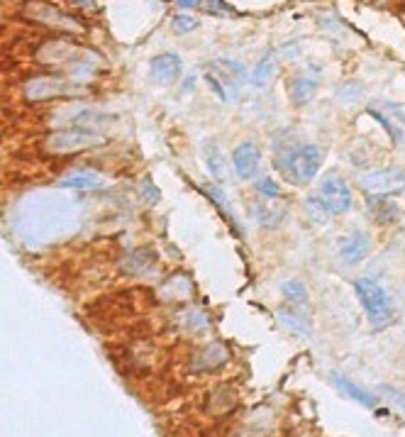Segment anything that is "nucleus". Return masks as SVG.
Instances as JSON below:
<instances>
[{
  "mask_svg": "<svg viewBox=\"0 0 405 437\" xmlns=\"http://www.w3.org/2000/svg\"><path fill=\"white\" fill-rule=\"evenodd\" d=\"M305 213H307V218H310L315 225H327V223H330V215H332L330 208L322 203L320 195H307V198H305Z\"/></svg>",
  "mask_w": 405,
  "mask_h": 437,
  "instance_id": "nucleus-20",
  "label": "nucleus"
},
{
  "mask_svg": "<svg viewBox=\"0 0 405 437\" xmlns=\"http://www.w3.org/2000/svg\"><path fill=\"white\" fill-rule=\"evenodd\" d=\"M100 142L98 135L88 130H71V132H59L49 140V149L56 154H71V152H81V149L95 147Z\"/></svg>",
  "mask_w": 405,
  "mask_h": 437,
  "instance_id": "nucleus-7",
  "label": "nucleus"
},
{
  "mask_svg": "<svg viewBox=\"0 0 405 437\" xmlns=\"http://www.w3.org/2000/svg\"><path fill=\"white\" fill-rule=\"evenodd\" d=\"M227 359H230V354H227V349H225V344L215 342V344H210V347H205L203 352H198L193 367L201 369V372H213V369H218L220 364H225Z\"/></svg>",
  "mask_w": 405,
  "mask_h": 437,
  "instance_id": "nucleus-15",
  "label": "nucleus"
},
{
  "mask_svg": "<svg viewBox=\"0 0 405 437\" xmlns=\"http://www.w3.org/2000/svg\"><path fill=\"white\" fill-rule=\"evenodd\" d=\"M176 3H178V8L188 10V8H198V5H201L203 0H176Z\"/></svg>",
  "mask_w": 405,
  "mask_h": 437,
  "instance_id": "nucleus-26",
  "label": "nucleus"
},
{
  "mask_svg": "<svg viewBox=\"0 0 405 437\" xmlns=\"http://www.w3.org/2000/svg\"><path fill=\"white\" fill-rule=\"evenodd\" d=\"M276 318H279L281 325H284L288 332H293V335L307 337V335H310V330H312L310 318H307L305 313L300 311V306H293V308H279V311H276Z\"/></svg>",
  "mask_w": 405,
  "mask_h": 437,
  "instance_id": "nucleus-11",
  "label": "nucleus"
},
{
  "mask_svg": "<svg viewBox=\"0 0 405 437\" xmlns=\"http://www.w3.org/2000/svg\"><path fill=\"white\" fill-rule=\"evenodd\" d=\"M359 186L376 198H393V195L405 191V171L396 167L371 169V171H364L359 176Z\"/></svg>",
  "mask_w": 405,
  "mask_h": 437,
  "instance_id": "nucleus-3",
  "label": "nucleus"
},
{
  "mask_svg": "<svg viewBox=\"0 0 405 437\" xmlns=\"http://www.w3.org/2000/svg\"><path fill=\"white\" fill-rule=\"evenodd\" d=\"M332 381H335V386H337V389L345 391V393L350 396V398H354L359 405H364V408H373V405L378 403V398L371 393V391L361 389V386H359V384L350 381V379H347V377H332Z\"/></svg>",
  "mask_w": 405,
  "mask_h": 437,
  "instance_id": "nucleus-16",
  "label": "nucleus"
},
{
  "mask_svg": "<svg viewBox=\"0 0 405 437\" xmlns=\"http://www.w3.org/2000/svg\"><path fill=\"white\" fill-rule=\"evenodd\" d=\"M249 210H252L254 220L261 228H276V225L284 220V213H286V208H279L276 203H266V200H254V203L249 205Z\"/></svg>",
  "mask_w": 405,
  "mask_h": 437,
  "instance_id": "nucleus-14",
  "label": "nucleus"
},
{
  "mask_svg": "<svg viewBox=\"0 0 405 437\" xmlns=\"http://www.w3.org/2000/svg\"><path fill=\"white\" fill-rule=\"evenodd\" d=\"M181 71H183V61H181V56L173 54V51L159 54L150 64V74H152L154 84H161V86L173 84V81L181 76Z\"/></svg>",
  "mask_w": 405,
  "mask_h": 437,
  "instance_id": "nucleus-9",
  "label": "nucleus"
},
{
  "mask_svg": "<svg viewBox=\"0 0 405 437\" xmlns=\"http://www.w3.org/2000/svg\"><path fill=\"white\" fill-rule=\"evenodd\" d=\"M171 27H173V32L186 34V32H193V30L198 27V20H193L191 15H176Z\"/></svg>",
  "mask_w": 405,
  "mask_h": 437,
  "instance_id": "nucleus-24",
  "label": "nucleus"
},
{
  "mask_svg": "<svg viewBox=\"0 0 405 437\" xmlns=\"http://www.w3.org/2000/svg\"><path fill=\"white\" fill-rule=\"evenodd\" d=\"M203 191L208 193V198L213 200L215 205H218L220 210L225 213V218H227V223H234V213H232V205L227 203V195L220 186H203Z\"/></svg>",
  "mask_w": 405,
  "mask_h": 437,
  "instance_id": "nucleus-22",
  "label": "nucleus"
},
{
  "mask_svg": "<svg viewBox=\"0 0 405 437\" xmlns=\"http://www.w3.org/2000/svg\"><path fill=\"white\" fill-rule=\"evenodd\" d=\"M322 167V149L315 145H296L281 149L276 157V169L288 178L291 183H310Z\"/></svg>",
  "mask_w": 405,
  "mask_h": 437,
  "instance_id": "nucleus-1",
  "label": "nucleus"
},
{
  "mask_svg": "<svg viewBox=\"0 0 405 437\" xmlns=\"http://www.w3.org/2000/svg\"><path fill=\"white\" fill-rule=\"evenodd\" d=\"M76 5H86V8H91L93 5V0H74Z\"/></svg>",
  "mask_w": 405,
  "mask_h": 437,
  "instance_id": "nucleus-27",
  "label": "nucleus"
},
{
  "mask_svg": "<svg viewBox=\"0 0 405 437\" xmlns=\"http://www.w3.org/2000/svg\"><path fill=\"white\" fill-rule=\"evenodd\" d=\"M371 252V237L366 233H350L340 240V259L347 266H357Z\"/></svg>",
  "mask_w": 405,
  "mask_h": 437,
  "instance_id": "nucleus-8",
  "label": "nucleus"
},
{
  "mask_svg": "<svg viewBox=\"0 0 405 437\" xmlns=\"http://www.w3.org/2000/svg\"><path fill=\"white\" fill-rule=\"evenodd\" d=\"M261 164V152L254 142H242L232 152V167L239 178H252Z\"/></svg>",
  "mask_w": 405,
  "mask_h": 437,
  "instance_id": "nucleus-10",
  "label": "nucleus"
},
{
  "mask_svg": "<svg viewBox=\"0 0 405 437\" xmlns=\"http://www.w3.org/2000/svg\"><path fill=\"white\" fill-rule=\"evenodd\" d=\"M369 210H371V218L378 220V223H393L398 218V208L388 203V198L369 195Z\"/></svg>",
  "mask_w": 405,
  "mask_h": 437,
  "instance_id": "nucleus-17",
  "label": "nucleus"
},
{
  "mask_svg": "<svg viewBox=\"0 0 405 437\" xmlns=\"http://www.w3.org/2000/svg\"><path fill=\"white\" fill-rule=\"evenodd\" d=\"M256 193L261 195V198H266V200H279V183L274 181L271 176H264V178H259L256 181Z\"/></svg>",
  "mask_w": 405,
  "mask_h": 437,
  "instance_id": "nucleus-23",
  "label": "nucleus"
},
{
  "mask_svg": "<svg viewBox=\"0 0 405 437\" xmlns=\"http://www.w3.org/2000/svg\"><path fill=\"white\" fill-rule=\"evenodd\" d=\"M315 91H317V81L307 79V76H300V79H296L293 84H291V100H293L296 105H305V103L315 96Z\"/></svg>",
  "mask_w": 405,
  "mask_h": 437,
  "instance_id": "nucleus-19",
  "label": "nucleus"
},
{
  "mask_svg": "<svg viewBox=\"0 0 405 437\" xmlns=\"http://www.w3.org/2000/svg\"><path fill=\"white\" fill-rule=\"evenodd\" d=\"M205 81H208V86H213V91H215V93H218L220 98H223V100H227V96H225V89L218 84V81H215V76H205Z\"/></svg>",
  "mask_w": 405,
  "mask_h": 437,
  "instance_id": "nucleus-25",
  "label": "nucleus"
},
{
  "mask_svg": "<svg viewBox=\"0 0 405 437\" xmlns=\"http://www.w3.org/2000/svg\"><path fill=\"white\" fill-rule=\"evenodd\" d=\"M369 115L388 132L396 147H405V110L391 100H373L369 103Z\"/></svg>",
  "mask_w": 405,
  "mask_h": 437,
  "instance_id": "nucleus-4",
  "label": "nucleus"
},
{
  "mask_svg": "<svg viewBox=\"0 0 405 437\" xmlns=\"http://www.w3.org/2000/svg\"><path fill=\"white\" fill-rule=\"evenodd\" d=\"M274 74H276V54L274 51H269V54H264V59H259V64H256L252 84L259 86V89H264V86L271 84Z\"/></svg>",
  "mask_w": 405,
  "mask_h": 437,
  "instance_id": "nucleus-18",
  "label": "nucleus"
},
{
  "mask_svg": "<svg viewBox=\"0 0 405 437\" xmlns=\"http://www.w3.org/2000/svg\"><path fill=\"white\" fill-rule=\"evenodd\" d=\"M203 162H205V167H208L210 176L218 178L220 183L227 178V164H225L223 152H220V147L215 145L213 140L203 142Z\"/></svg>",
  "mask_w": 405,
  "mask_h": 437,
  "instance_id": "nucleus-13",
  "label": "nucleus"
},
{
  "mask_svg": "<svg viewBox=\"0 0 405 437\" xmlns=\"http://www.w3.org/2000/svg\"><path fill=\"white\" fill-rule=\"evenodd\" d=\"M56 186L71 188V191H95V188L102 186V176L95 171H76V174L64 176Z\"/></svg>",
  "mask_w": 405,
  "mask_h": 437,
  "instance_id": "nucleus-12",
  "label": "nucleus"
},
{
  "mask_svg": "<svg viewBox=\"0 0 405 437\" xmlns=\"http://www.w3.org/2000/svg\"><path fill=\"white\" fill-rule=\"evenodd\" d=\"M354 291H357V298L361 301L369 322H371L373 327H383L393 320L391 298H388V293L383 291L381 284H376V281H371V279H359L354 284Z\"/></svg>",
  "mask_w": 405,
  "mask_h": 437,
  "instance_id": "nucleus-2",
  "label": "nucleus"
},
{
  "mask_svg": "<svg viewBox=\"0 0 405 437\" xmlns=\"http://www.w3.org/2000/svg\"><path fill=\"white\" fill-rule=\"evenodd\" d=\"M76 93H79V89L71 81L56 79V76H39V79H32L25 86L27 100H54V98H66Z\"/></svg>",
  "mask_w": 405,
  "mask_h": 437,
  "instance_id": "nucleus-6",
  "label": "nucleus"
},
{
  "mask_svg": "<svg viewBox=\"0 0 405 437\" xmlns=\"http://www.w3.org/2000/svg\"><path fill=\"white\" fill-rule=\"evenodd\" d=\"M317 195L322 198V203L330 208L332 215H345L352 210V203H354V195H352V188L347 186V181L337 174H327L320 181V188H317Z\"/></svg>",
  "mask_w": 405,
  "mask_h": 437,
  "instance_id": "nucleus-5",
  "label": "nucleus"
},
{
  "mask_svg": "<svg viewBox=\"0 0 405 437\" xmlns=\"http://www.w3.org/2000/svg\"><path fill=\"white\" fill-rule=\"evenodd\" d=\"M281 293H284L286 301L293 303V306H305V303H307V289H305V284H300L298 279L284 281V286H281Z\"/></svg>",
  "mask_w": 405,
  "mask_h": 437,
  "instance_id": "nucleus-21",
  "label": "nucleus"
}]
</instances>
